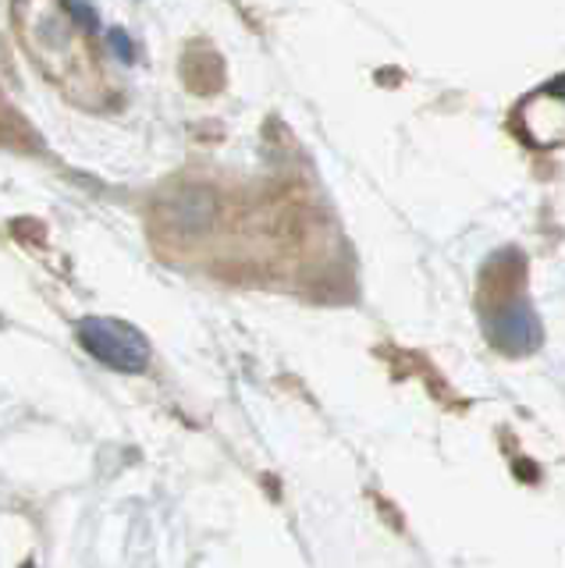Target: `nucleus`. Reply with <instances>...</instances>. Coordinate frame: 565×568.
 <instances>
[{
    "mask_svg": "<svg viewBox=\"0 0 565 568\" xmlns=\"http://www.w3.org/2000/svg\"><path fill=\"white\" fill-rule=\"evenodd\" d=\"M79 345L93 355L100 366L114 373H143L150 366L147 334L125 324L118 316H82L79 320Z\"/></svg>",
    "mask_w": 565,
    "mask_h": 568,
    "instance_id": "f257e3e1",
    "label": "nucleus"
},
{
    "mask_svg": "<svg viewBox=\"0 0 565 568\" xmlns=\"http://www.w3.org/2000/svg\"><path fill=\"white\" fill-rule=\"evenodd\" d=\"M484 334L508 355H529L541 345V324L523 292H512L502 302H491L484 313Z\"/></svg>",
    "mask_w": 565,
    "mask_h": 568,
    "instance_id": "f03ea898",
    "label": "nucleus"
},
{
    "mask_svg": "<svg viewBox=\"0 0 565 568\" xmlns=\"http://www.w3.org/2000/svg\"><path fill=\"white\" fill-rule=\"evenodd\" d=\"M516 129L534 150H552L565 142V79L541 85L516 111Z\"/></svg>",
    "mask_w": 565,
    "mask_h": 568,
    "instance_id": "7ed1b4c3",
    "label": "nucleus"
},
{
    "mask_svg": "<svg viewBox=\"0 0 565 568\" xmlns=\"http://www.w3.org/2000/svg\"><path fill=\"white\" fill-rule=\"evenodd\" d=\"M214 213H218V203L214 195L203 192V189H185L171 200L168 206V217H171V227L182 231V235H200L210 224H214Z\"/></svg>",
    "mask_w": 565,
    "mask_h": 568,
    "instance_id": "20e7f679",
    "label": "nucleus"
},
{
    "mask_svg": "<svg viewBox=\"0 0 565 568\" xmlns=\"http://www.w3.org/2000/svg\"><path fill=\"white\" fill-rule=\"evenodd\" d=\"M64 8H68V14H72L85 32H97L100 29V18H97V11L90 4H85V0H64Z\"/></svg>",
    "mask_w": 565,
    "mask_h": 568,
    "instance_id": "39448f33",
    "label": "nucleus"
},
{
    "mask_svg": "<svg viewBox=\"0 0 565 568\" xmlns=\"http://www.w3.org/2000/svg\"><path fill=\"white\" fill-rule=\"evenodd\" d=\"M108 43H111V50L118 53V61H125V64L135 61V47H132V40L125 36V29H111V32H108Z\"/></svg>",
    "mask_w": 565,
    "mask_h": 568,
    "instance_id": "423d86ee",
    "label": "nucleus"
}]
</instances>
